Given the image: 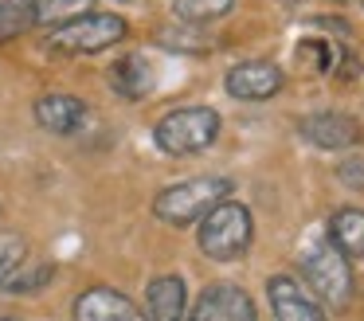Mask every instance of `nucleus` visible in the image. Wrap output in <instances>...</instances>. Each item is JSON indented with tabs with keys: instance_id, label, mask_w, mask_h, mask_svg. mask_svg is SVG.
<instances>
[{
	"instance_id": "obj_14",
	"label": "nucleus",
	"mask_w": 364,
	"mask_h": 321,
	"mask_svg": "<svg viewBox=\"0 0 364 321\" xmlns=\"http://www.w3.org/2000/svg\"><path fill=\"white\" fill-rule=\"evenodd\" d=\"M110 86L114 94H122L126 102H141L145 94L153 90V70L141 55H126L110 67Z\"/></svg>"
},
{
	"instance_id": "obj_7",
	"label": "nucleus",
	"mask_w": 364,
	"mask_h": 321,
	"mask_svg": "<svg viewBox=\"0 0 364 321\" xmlns=\"http://www.w3.org/2000/svg\"><path fill=\"white\" fill-rule=\"evenodd\" d=\"M267 298H270L274 321H329L325 317V305L314 298V290H306L298 278H290V274L267 278Z\"/></svg>"
},
{
	"instance_id": "obj_1",
	"label": "nucleus",
	"mask_w": 364,
	"mask_h": 321,
	"mask_svg": "<svg viewBox=\"0 0 364 321\" xmlns=\"http://www.w3.org/2000/svg\"><path fill=\"white\" fill-rule=\"evenodd\" d=\"M353 258H345L337 247L329 243V235H314L301 247V274H306L314 298L325 310L341 313L353 302Z\"/></svg>"
},
{
	"instance_id": "obj_11",
	"label": "nucleus",
	"mask_w": 364,
	"mask_h": 321,
	"mask_svg": "<svg viewBox=\"0 0 364 321\" xmlns=\"http://www.w3.org/2000/svg\"><path fill=\"white\" fill-rule=\"evenodd\" d=\"M75 321H149L134 298L114 286H90L75 298Z\"/></svg>"
},
{
	"instance_id": "obj_15",
	"label": "nucleus",
	"mask_w": 364,
	"mask_h": 321,
	"mask_svg": "<svg viewBox=\"0 0 364 321\" xmlns=\"http://www.w3.org/2000/svg\"><path fill=\"white\" fill-rule=\"evenodd\" d=\"M329 243L345 258H364V208H337L333 211Z\"/></svg>"
},
{
	"instance_id": "obj_17",
	"label": "nucleus",
	"mask_w": 364,
	"mask_h": 321,
	"mask_svg": "<svg viewBox=\"0 0 364 321\" xmlns=\"http://www.w3.org/2000/svg\"><path fill=\"white\" fill-rule=\"evenodd\" d=\"M231 8H235V0H173V12L184 23H212L228 16Z\"/></svg>"
},
{
	"instance_id": "obj_9",
	"label": "nucleus",
	"mask_w": 364,
	"mask_h": 321,
	"mask_svg": "<svg viewBox=\"0 0 364 321\" xmlns=\"http://www.w3.org/2000/svg\"><path fill=\"white\" fill-rule=\"evenodd\" d=\"M188 321H259L255 317V302L247 290L231 286V282H220V286H208L204 294L196 298L192 313H184Z\"/></svg>"
},
{
	"instance_id": "obj_18",
	"label": "nucleus",
	"mask_w": 364,
	"mask_h": 321,
	"mask_svg": "<svg viewBox=\"0 0 364 321\" xmlns=\"http://www.w3.org/2000/svg\"><path fill=\"white\" fill-rule=\"evenodd\" d=\"M294 55H298V63H306L309 70H317V75H329L341 63V51L333 43H325V39H301Z\"/></svg>"
},
{
	"instance_id": "obj_19",
	"label": "nucleus",
	"mask_w": 364,
	"mask_h": 321,
	"mask_svg": "<svg viewBox=\"0 0 364 321\" xmlns=\"http://www.w3.org/2000/svg\"><path fill=\"white\" fill-rule=\"evenodd\" d=\"M157 43L173 47V51H208V47H212V36L192 23V28H165L157 36Z\"/></svg>"
},
{
	"instance_id": "obj_20",
	"label": "nucleus",
	"mask_w": 364,
	"mask_h": 321,
	"mask_svg": "<svg viewBox=\"0 0 364 321\" xmlns=\"http://www.w3.org/2000/svg\"><path fill=\"white\" fill-rule=\"evenodd\" d=\"M28 28L32 23H28V12L20 8V0H0V43H9L12 36H20Z\"/></svg>"
},
{
	"instance_id": "obj_12",
	"label": "nucleus",
	"mask_w": 364,
	"mask_h": 321,
	"mask_svg": "<svg viewBox=\"0 0 364 321\" xmlns=\"http://www.w3.org/2000/svg\"><path fill=\"white\" fill-rule=\"evenodd\" d=\"M36 114V125L55 137H67V133H79L82 122H87V102L75 98V94H63V90H51V94H40L32 106Z\"/></svg>"
},
{
	"instance_id": "obj_16",
	"label": "nucleus",
	"mask_w": 364,
	"mask_h": 321,
	"mask_svg": "<svg viewBox=\"0 0 364 321\" xmlns=\"http://www.w3.org/2000/svg\"><path fill=\"white\" fill-rule=\"evenodd\" d=\"M20 8L28 12V23H48V28H55V23L71 20V16H82L90 12V0H20Z\"/></svg>"
},
{
	"instance_id": "obj_6",
	"label": "nucleus",
	"mask_w": 364,
	"mask_h": 321,
	"mask_svg": "<svg viewBox=\"0 0 364 321\" xmlns=\"http://www.w3.org/2000/svg\"><path fill=\"white\" fill-rule=\"evenodd\" d=\"M55 274L51 263H32V251L16 231H0V290L4 294H32L43 290Z\"/></svg>"
},
{
	"instance_id": "obj_8",
	"label": "nucleus",
	"mask_w": 364,
	"mask_h": 321,
	"mask_svg": "<svg viewBox=\"0 0 364 321\" xmlns=\"http://www.w3.org/2000/svg\"><path fill=\"white\" fill-rule=\"evenodd\" d=\"M282 83H286V75L267 59H247V63H239V67H231L228 75H223L228 94L239 102H267L282 90Z\"/></svg>"
},
{
	"instance_id": "obj_2",
	"label": "nucleus",
	"mask_w": 364,
	"mask_h": 321,
	"mask_svg": "<svg viewBox=\"0 0 364 321\" xmlns=\"http://www.w3.org/2000/svg\"><path fill=\"white\" fill-rule=\"evenodd\" d=\"M231 180L228 177H188V180H176V184L161 188L157 200H153V216L161 223H173V227H188L200 223L215 204H223L231 196Z\"/></svg>"
},
{
	"instance_id": "obj_10",
	"label": "nucleus",
	"mask_w": 364,
	"mask_h": 321,
	"mask_svg": "<svg viewBox=\"0 0 364 321\" xmlns=\"http://www.w3.org/2000/svg\"><path fill=\"white\" fill-rule=\"evenodd\" d=\"M301 137L314 141L317 149H353L360 145L364 130L353 114H341V110H321V114H309L298 122Z\"/></svg>"
},
{
	"instance_id": "obj_5",
	"label": "nucleus",
	"mask_w": 364,
	"mask_h": 321,
	"mask_svg": "<svg viewBox=\"0 0 364 321\" xmlns=\"http://www.w3.org/2000/svg\"><path fill=\"white\" fill-rule=\"evenodd\" d=\"M251 239H255V219L251 208H243V204L223 200L200 219V251L212 263H235L239 255H247Z\"/></svg>"
},
{
	"instance_id": "obj_21",
	"label": "nucleus",
	"mask_w": 364,
	"mask_h": 321,
	"mask_svg": "<svg viewBox=\"0 0 364 321\" xmlns=\"http://www.w3.org/2000/svg\"><path fill=\"white\" fill-rule=\"evenodd\" d=\"M337 177L345 188H353V192H364V157H345V161L337 164Z\"/></svg>"
},
{
	"instance_id": "obj_22",
	"label": "nucleus",
	"mask_w": 364,
	"mask_h": 321,
	"mask_svg": "<svg viewBox=\"0 0 364 321\" xmlns=\"http://www.w3.org/2000/svg\"><path fill=\"white\" fill-rule=\"evenodd\" d=\"M0 321H9V317H0Z\"/></svg>"
},
{
	"instance_id": "obj_3",
	"label": "nucleus",
	"mask_w": 364,
	"mask_h": 321,
	"mask_svg": "<svg viewBox=\"0 0 364 321\" xmlns=\"http://www.w3.org/2000/svg\"><path fill=\"white\" fill-rule=\"evenodd\" d=\"M215 137H220V114H215L212 106L168 110V114L153 125V141H157V149L168 153V157L204 153Z\"/></svg>"
},
{
	"instance_id": "obj_13",
	"label": "nucleus",
	"mask_w": 364,
	"mask_h": 321,
	"mask_svg": "<svg viewBox=\"0 0 364 321\" xmlns=\"http://www.w3.org/2000/svg\"><path fill=\"white\" fill-rule=\"evenodd\" d=\"M188 313V286L181 274H157L145 290V317L149 321H184Z\"/></svg>"
},
{
	"instance_id": "obj_4",
	"label": "nucleus",
	"mask_w": 364,
	"mask_h": 321,
	"mask_svg": "<svg viewBox=\"0 0 364 321\" xmlns=\"http://www.w3.org/2000/svg\"><path fill=\"white\" fill-rule=\"evenodd\" d=\"M126 31H129V23L114 12H82V16L55 23L48 31V47L55 55H98L106 47L122 43Z\"/></svg>"
}]
</instances>
